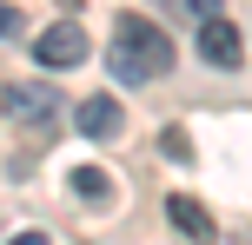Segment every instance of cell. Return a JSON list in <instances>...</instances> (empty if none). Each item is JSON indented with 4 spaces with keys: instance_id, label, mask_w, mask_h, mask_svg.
I'll return each mask as SVG.
<instances>
[{
    "instance_id": "6da1fadb",
    "label": "cell",
    "mask_w": 252,
    "mask_h": 245,
    "mask_svg": "<svg viewBox=\"0 0 252 245\" xmlns=\"http://www.w3.org/2000/svg\"><path fill=\"white\" fill-rule=\"evenodd\" d=\"M106 66H113L120 80H159L166 66H173V40L159 33V20H146V13H120L113 20V47H106Z\"/></svg>"
},
{
    "instance_id": "7a4b0ae2",
    "label": "cell",
    "mask_w": 252,
    "mask_h": 245,
    "mask_svg": "<svg viewBox=\"0 0 252 245\" xmlns=\"http://www.w3.org/2000/svg\"><path fill=\"white\" fill-rule=\"evenodd\" d=\"M87 53H93V47H87V33H80L73 20H60V27H47V33H33V60L53 66V73H60V66H80Z\"/></svg>"
},
{
    "instance_id": "3957f363",
    "label": "cell",
    "mask_w": 252,
    "mask_h": 245,
    "mask_svg": "<svg viewBox=\"0 0 252 245\" xmlns=\"http://www.w3.org/2000/svg\"><path fill=\"white\" fill-rule=\"evenodd\" d=\"M199 53L213 66H239L246 60V40H239V27H232L226 13H206V20H199Z\"/></svg>"
},
{
    "instance_id": "277c9868",
    "label": "cell",
    "mask_w": 252,
    "mask_h": 245,
    "mask_svg": "<svg viewBox=\"0 0 252 245\" xmlns=\"http://www.w3.org/2000/svg\"><path fill=\"white\" fill-rule=\"evenodd\" d=\"M80 133H87V139H120L126 133V106L113 100V93H93V100H80Z\"/></svg>"
},
{
    "instance_id": "5b68a950",
    "label": "cell",
    "mask_w": 252,
    "mask_h": 245,
    "mask_svg": "<svg viewBox=\"0 0 252 245\" xmlns=\"http://www.w3.org/2000/svg\"><path fill=\"white\" fill-rule=\"evenodd\" d=\"M166 219H173V225H179V232H186V239L213 245V212H206V206H199V199H192V192H173V199H166Z\"/></svg>"
},
{
    "instance_id": "8992f818",
    "label": "cell",
    "mask_w": 252,
    "mask_h": 245,
    "mask_svg": "<svg viewBox=\"0 0 252 245\" xmlns=\"http://www.w3.org/2000/svg\"><path fill=\"white\" fill-rule=\"evenodd\" d=\"M73 192H80V199H93V206H100V199H113V179H106L100 166H80V172H73Z\"/></svg>"
},
{
    "instance_id": "52a82bcc",
    "label": "cell",
    "mask_w": 252,
    "mask_h": 245,
    "mask_svg": "<svg viewBox=\"0 0 252 245\" xmlns=\"http://www.w3.org/2000/svg\"><path fill=\"white\" fill-rule=\"evenodd\" d=\"M159 146H166V159H179V166L192 159V139H186V126H166V133H159Z\"/></svg>"
},
{
    "instance_id": "ba28073f",
    "label": "cell",
    "mask_w": 252,
    "mask_h": 245,
    "mask_svg": "<svg viewBox=\"0 0 252 245\" xmlns=\"http://www.w3.org/2000/svg\"><path fill=\"white\" fill-rule=\"evenodd\" d=\"M20 27H27V13L13 7V0H0V33H20Z\"/></svg>"
},
{
    "instance_id": "9c48e42d",
    "label": "cell",
    "mask_w": 252,
    "mask_h": 245,
    "mask_svg": "<svg viewBox=\"0 0 252 245\" xmlns=\"http://www.w3.org/2000/svg\"><path fill=\"white\" fill-rule=\"evenodd\" d=\"M13 245H53L47 232H20V239H13Z\"/></svg>"
},
{
    "instance_id": "30bf717a",
    "label": "cell",
    "mask_w": 252,
    "mask_h": 245,
    "mask_svg": "<svg viewBox=\"0 0 252 245\" xmlns=\"http://www.w3.org/2000/svg\"><path fill=\"white\" fill-rule=\"evenodd\" d=\"M0 93H7V80H0Z\"/></svg>"
}]
</instances>
